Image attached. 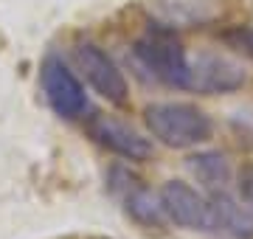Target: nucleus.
<instances>
[{"mask_svg":"<svg viewBox=\"0 0 253 239\" xmlns=\"http://www.w3.org/2000/svg\"><path fill=\"white\" fill-rule=\"evenodd\" d=\"M161 205L166 220L189 231H211V200L183 180H166L161 186Z\"/></svg>","mask_w":253,"mask_h":239,"instance_id":"5","label":"nucleus"},{"mask_svg":"<svg viewBox=\"0 0 253 239\" xmlns=\"http://www.w3.org/2000/svg\"><path fill=\"white\" fill-rule=\"evenodd\" d=\"M144 124L163 147L189 149L211 138L214 124L206 110L189 101H155L144 110Z\"/></svg>","mask_w":253,"mask_h":239,"instance_id":"1","label":"nucleus"},{"mask_svg":"<svg viewBox=\"0 0 253 239\" xmlns=\"http://www.w3.org/2000/svg\"><path fill=\"white\" fill-rule=\"evenodd\" d=\"M76 62H79L87 84L101 99H107L110 104H126V99H129L126 79L121 74V68L107 56V51H101L96 42H79L76 45Z\"/></svg>","mask_w":253,"mask_h":239,"instance_id":"4","label":"nucleus"},{"mask_svg":"<svg viewBox=\"0 0 253 239\" xmlns=\"http://www.w3.org/2000/svg\"><path fill=\"white\" fill-rule=\"evenodd\" d=\"M110 189L121 197L124 211L144 228H161L166 214H163L161 197L152 194L144 186V180H138L135 175H129L126 169H113L110 175Z\"/></svg>","mask_w":253,"mask_h":239,"instance_id":"8","label":"nucleus"},{"mask_svg":"<svg viewBox=\"0 0 253 239\" xmlns=\"http://www.w3.org/2000/svg\"><path fill=\"white\" fill-rule=\"evenodd\" d=\"M189 169H191V175L197 177L211 194L225 192L228 183H231V163H228V158L222 155V152H214V149L191 155Z\"/></svg>","mask_w":253,"mask_h":239,"instance_id":"10","label":"nucleus"},{"mask_svg":"<svg viewBox=\"0 0 253 239\" xmlns=\"http://www.w3.org/2000/svg\"><path fill=\"white\" fill-rule=\"evenodd\" d=\"M152 9L163 26L191 28L217 23L225 6H222V0H158V3H152Z\"/></svg>","mask_w":253,"mask_h":239,"instance_id":"9","label":"nucleus"},{"mask_svg":"<svg viewBox=\"0 0 253 239\" xmlns=\"http://www.w3.org/2000/svg\"><path fill=\"white\" fill-rule=\"evenodd\" d=\"M236 40H239V45L253 56V28H242V31L236 34Z\"/></svg>","mask_w":253,"mask_h":239,"instance_id":"12","label":"nucleus"},{"mask_svg":"<svg viewBox=\"0 0 253 239\" xmlns=\"http://www.w3.org/2000/svg\"><path fill=\"white\" fill-rule=\"evenodd\" d=\"M40 79H42L45 101L51 104V110H54L59 119L73 121L87 110V93H84V84L79 82V76L73 74L62 59L48 56L45 62H42Z\"/></svg>","mask_w":253,"mask_h":239,"instance_id":"3","label":"nucleus"},{"mask_svg":"<svg viewBox=\"0 0 253 239\" xmlns=\"http://www.w3.org/2000/svg\"><path fill=\"white\" fill-rule=\"evenodd\" d=\"M191 65L189 90L217 96V93H234L248 84V71L242 62H236L225 54H200Z\"/></svg>","mask_w":253,"mask_h":239,"instance_id":"6","label":"nucleus"},{"mask_svg":"<svg viewBox=\"0 0 253 239\" xmlns=\"http://www.w3.org/2000/svg\"><path fill=\"white\" fill-rule=\"evenodd\" d=\"M87 132L90 138L104 147L107 152L124 158V160H149L152 158V144L149 138H144L138 129H132L129 124L118 119H110V116H93L87 121Z\"/></svg>","mask_w":253,"mask_h":239,"instance_id":"7","label":"nucleus"},{"mask_svg":"<svg viewBox=\"0 0 253 239\" xmlns=\"http://www.w3.org/2000/svg\"><path fill=\"white\" fill-rule=\"evenodd\" d=\"M239 194H242V202L245 208L253 214V166H248L239 177Z\"/></svg>","mask_w":253,"mask_h":239,"instance_id":"11","label":"nucleus"},{"mask_svg":"<svg viewBox=\"0 0 253 239\" xmlns=\"http://www.w3.org/2000/svg\"><path fill=\"white\" fill-rule=\"evenodd\" d=\"M132 56L144 71L152 74V79L169 84V87L189 90V79H191L189 54H186V48L180 45V40L172 34L169 26L158 23L141 40H135Z\"/></svg>","mask_w":253,"mask_h":239,"instance_id":"2","label":"nucleus"}]
</instances>
